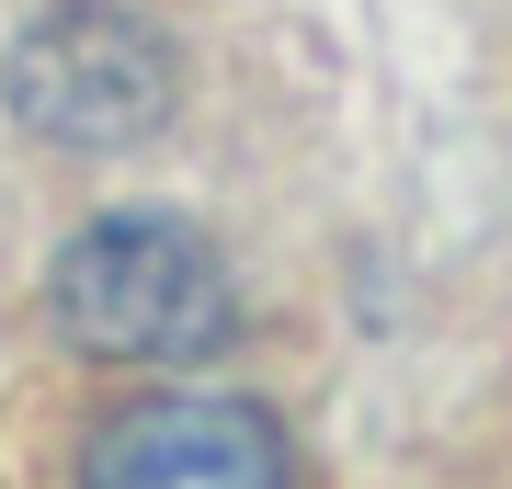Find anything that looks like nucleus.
Masks as SVG:
<instances>
[{
	"label": "nucleus",
	"mask_w": 512,
	"mask_h": 489,
	"mask_svg": "<svg viewBox=\"0 0 512 489\" xmlns=\"http://www.w3.org/2000/svg\"><path fill=\"white\" fill-rule=\"evenodd\" d=\"M46 308L103 364H194L239 330V285H228L217 239L183 217H92L57 251Z\"/></svg>",
	"instance_id": "obj_1"
},
{
	"label": "nucleus",
	"mask_w": 512,
	"mask_h": 489,
	"mask_svg": "<svg viewBox=\"0 0 512 489\" xmlns=\"http://www.w3.org/2000/svg\"><path fill=\"white\" fill-rule=\"evenodd\" d=\"M12 114L46 148H137L171 114V46L114 0H57L12 46Z\"/></svg>",
	"instance_id": "obj_2"
},
{
	"label": "nucleus",
	"mask_w": 512,
	"mask_h": 489,
	"mask_svg": "<svg viewBox=\"0 0 512 489\" xmlns=\"http://www.w3.org/2000/svg\"><path fill=\"white\" fill-rule=\"evenodd\" d=\"M80 489H296L285 433L251 399H126L80 444Z\"/></svg>",
	"instance_id": "obj_3"
}]
</instances>
